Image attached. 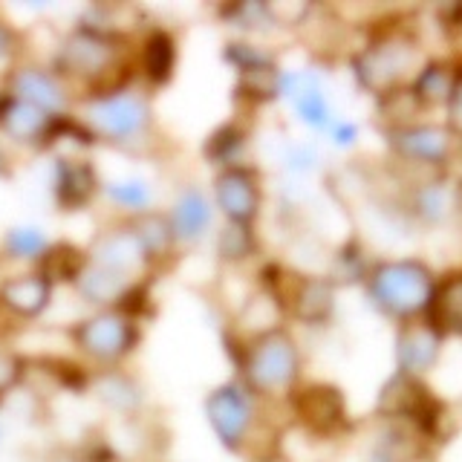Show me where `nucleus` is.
Segmentation results:
<instances>
[{
  "label": "nucleus",
  "instance_id": "13",
  "mask_svg": "<svg viewBox=\"0 0 462 462\" xmlns=\"http://www.w3.org/2000/svg\"><path fill=\"white\" fill-rule=\"evenodd\" d=\"M281 93L292 98L298 116L310 127L329 130L332 110L315 76H310V72H281Z\"/></svg>",
  "mask_w": 462,
  "mask_h": 462
},
{
  "label": "nucleus",
  "instance_id": "34",
  "mask_svg": "<svg viewBox=\"0 0 462 462\" xmlns=\"http://www.w3.org/2000/svg\"><path fill=\"white\" fill-rule=\"evenodd\" d=\"M448 107H451V125L462 134V72H457V84H454V93H451V101H448Z\"/></svg>",
  "mask_w": 462,
  "mask_h": 462
},
{
  "label": "nucleus",
  "instance_id": "5",
  "mask_svg": "<svg viewBox=\"0 0 462 462\" xmlns=\"http://www.w3.org/2000/svg\"><path fill=\"white\" fill-rule=\"evenodd\" d=\"M387 144L399 159L413 165L442 168L454 162L462 151V134L454 125L437 122H404L387 130Z\"/></svg>",
  "mask_w": 462,
  "mask_h": 462
},
{
  "label": "nucleus",
  "instance_id": "11",
  "mask_svg": "<svg viewBox=\"0 0 462 462\" xmlns=\"http://www.w3.org/2000/svg\"><path fill=\"white\" fill-rule=\"evenodd\" d=\"M116 61V41L98 29H76L61 50L64 69L76 76H101Z\"/></svg>",
  "mask_w": 462,
  "mask_h": 462
},
{
  "label": "nucleus",
  "instance_id": "33",
  "mask_svg": "<svg viewBox=\"0 0 462 462\" xmlns=\"http://www.w3.org/2000/svg\"><path fill=\"white\" fill-rule=\"evenodd\" d=\"M329 136L338 148H353L358 139V127L353 122H332L329 125Z\"/></svg>",
  "mask_w": 462,
  "mask_h": 462
},
{
  "label": "nucleus",
  "instance_id": "22",
  "mask_svg": "<svg viewBox=\"0 0 462 462\" xmlns=\"http://www.w3.org/2000/svg\"><path fill=\"white\" fill-rule=\"evenodd\" d=\"M96 188V171L79 162V159H64L58 165V197L64 206H81V202L93 194Z\"/></svg>",
  "mask_w": 462,
  "mask_h": 462
},
{
  "label": "nucleus",
  "instance_id": "1",
  "mask_svg": "<svg viewBox=\"0 0 462 462\" xmlns=\"http://www.w3.org/2000/svg\"><path fill=\"white\" fill-rule=\"evenodd\" d=\"M367 295L373 307L387 318L404 324L413 318H425L437 278L422 263L411 257L379 260L367 269Z\"/></svg>",
  "mask_w": 462,
  "mask_h": 462
},
{
  "label": "nucleus",
  "instance_id": "24",
  "mask_svg": "<svg viewBox=\"0 0 462 462\" xmlns=\"http://www.w3.org/2000/svg\"><path fill=\"white\" fill-rule=\"evenodd\" d=\"M134 231H136V237L144 249V257H159L162 252H168V245L173 240L171 223L162 214H142L139 223L134 226Z\"/></svg>",
  "mask_w": 462,
  "mask_h": 462
},
{
  "label": "nucleus",
  "instance_id": "20",
  "mask_svg": "<svg viewBox=\"0 0 462 462\" xmlns=\"http://www.w3.org/2000/svg\"><path fill=\"white\" fill-rule=\"evenodd\" d=\"M457 84V69L445 61L425 64L416 72V79L411 81V96L416 98V105H448Z\"/></svg>",
  "mask_w": 462,
  "mask_h": 462
},
{
  "label": "nucleus",
  "instance_id": "37",
  "mask_svg": "<svg viewBox=\"0 0 462 462\" xmlns=\"http://www.w3.org/2000/svg\"><path fill=\"white\" fill-rule=\"evenodd\" d=\"M0 439H4V433H0Z\"/></svg>",
  "mask_w": 462,
  "mask_h": 462
},
{
  "label": "nucleus",
  "instance_id": "18",
  "mask_svg": "<svg viewBox=\"0 0 462 462\" xmlns=\"http://www.w3.org/2000/svg\"><path fill=\"white\" fill-rule=\"evenodd\" d=\"M142 257H144V249L134 228L107 231V235H101L93 245V263L105 266L110 272H119V274H127Z\"/></svg>",
  "mask_w": 462,
  "mask_h": 462
},
{
  "label": "nucleus",
  "instance_id": "32",
  "mask_svg": "<svg viewBox=\"0 0 462 462\" xmlns=\"http://www.w3.org/2000/svg\"><path fill=\"white\" fill-rule=\"evenodd\" d=\"M286 168L289 171H310V168H315V151L307 148V144H295V148L286 153Z\"/></svg>",
  "mask_w": 462,
  "mask_h": 462
},
{
  "label": "nucleus",
  "instance_id": "14",
  "mask_svg": "<svg viewBox=\"0 0 462 462\" xmlns=\"http://www.w3.org/2000/svg\"><path fill=\"white\" fill-rule=\"evenodd\" d=\"M211 220H214V208L199 188H185L177 197V202H173V211L168 217L171 235L180 243H197L211 228Z\"/></svg>",
  "mask_w": 462,
  "mask_h": 462
},
{
  "label": "nucleus",
  "instance_id": "4",
  "mask_svg": "<svg viewBox=\"0 0 462 462\" xmlns=\"http://www.w3.org/2000/svg\"><path fill=\"white\" fill-rule=\"evenodd\" d=\"M254 393L243 382H226L220 387H214L206 396V419L214 430L217 442H220L226 451L240 454L252 439L254 430Z\"/></svg>",
  "mask_w": 462,
  "mask_h": 462
},
{
  "label": "nucleus",
  "instance_id": "3",
  "mask_svg": "<svg viewBox=\"0 0 462 462\" xmlns=\"http://www.w3.org/2000/svg\"><path fill=\"white\" fill-rule=\"evenodd\" d=\"M416 43L402 35H387L373 41L370 47L356 58V79L361 87L375 96H393L411 76L416 79Z\"/></svg>",
  "mask_w": 462,
  "mask_h": 462
},
{
  "label": "nucleus",
  "instance_id": "21",
  "mask_svg": "<svg viewBox=\"0 0 462 462\" xmlns=\"http://www.w3.org/2000/svg\"><path fill=\"white\" fill-rule=\"evenodd\" d=\"M413 214L425 223H445L459 206V194L451 182L445 180H430L419 185L413 191Z\"/></svg>",
  "mask_w": 462,
  "mask_h": 462
},
{
  "label": "nucleus",
  "instance_id": "23",
  "mask_svg": "<svg viewBox=\"0 0 462 462\" xmlns=\"http://www.w3.org/2000/svg\"><path fill=\"white\" fill-rule=\"evenodd\" d=\"M79 292L93 300V303H110V300H119L125 298V289H127V274L119 272H110L105 266H93V269H84L79 274Z\"/></svg>",
  "mask_w": 462,
  "mask_h": 462
},
{
  "label": "nucleus",
  "instance_id": "19",
  "mask_svg": "<svg viewBox=\"0 0 462 462\" xmlns=\"http://www.w3.org/2000/svg\"><path fill=\"white\" fill-rule=\"evenodd\" d=\"M0 300L18 315H38L50 300V278L47 274H21L0 286Z\"/></svg>",
  "mask_w": 462,
  "mask_h": 462
},
{
  "label": "nucleus",
  "instance_id": "28",
  "mask_svg": "<svg viewBox=\"0 0 462 462\" xmlns=\"http://www.w3.org/2000/svg\"><path fill=\"white\" fill-rule=\"evenodd\" d=\"M98 396L105 402H110L113 408H119V411L134 408V404L139 402L136 390L130 387L125 379H119V375H105V379L98 382Z\"/></svg>",
  "mask_w": 462,
  "mask_h": 462
},
{
  "label": "nucleus",
  "instance_id": "25",
  "mask_svg": "<svg viewBox=\"0 0 462 462\" xmlns=\"http://www.w3.org/2000/svg\"><path fill=\"white\" fill-rule=\"evenodd\" d=\"M144 69L153 81H165L173 69V41L165 32H153L144 43Z\"/></svg>",
  "mask_w": 462,
  "mask_h": 462
},
{
  "label": "nucleus",
  "instance_id": "6",
  "mask_svg": "<svg viewBox=\"0 0 462 462\" xmlns=\"http://www.w3.org/2000/svg\"><path fill=\"white\" fill-rule=\"evenodd\" d=\"M87 122L93 134L105 136L110 142H130L136 139L151 122V110L144 98L130 93H107L90 101L87 107Z\"/></svg>",
  "mask_w": 462,
  "mask_h": 462
},
{
  "label": "nucleus",
  "instance_id": "17",
  "mask_svg": "<svg viewBox=\"0 0 462 462\" xmlns=\"http://www.w3.org/2000/svg\"><path fill=\"white\" fill-rule=\"evenodd\" d=\"M52 119L55 116H47L43 110L14 98L12 93L0 98V130L9 134L12 139H21V142L47 139Z\"/></svg>",
  "mask_w": 462,
  "mask_h": 462
},
{
  "label": "nucleus",
  "instance_id": "27",
  "mask_svg": "<svg viewBox=\"0 0 462 462\" xmlns=\"http://www.w3.org/2000/svg\"><path fill=\"white\" fill-rule=\"evenodd\" d=\"M47 249V237L38 228H14L6 237V252L12 257H41Z\"/></svg>",
  "mask_w": 462,
  "mask_h": 462
},
{
  "label": "nucleus",
  "instance_id": "9",
  "mask_svg": "<svg viewBox=\"0 0 462 462\" xmlns=\"http://www.w3.org/2000/svg\"><path fill=\"white\" fill-rule=\"evenodd\" d=\"M79 346L98 361H119L136 341V327L119 312H98L76 329Z\"/></svg>",
  "mask_w": 462,
  "mask_h": 462
},
{
  "label": "nucleus",
  "instance_id": "15",
  "mask_svg": "<svg viewBox=\"0 0 462 462\" xmlns=\"http://www.w3.org/2000/svg\"><path fill=\"white\" fill-rule=\"evenodd\" d=\"M12 96L26 101V105L38 107V110H43L47 116L58 113V110L64 107V101H67V93H64L61 81H58L52 72L38 69V67H26V69L14 72Z\"/></svg>",
  "mask_w": 462,
  "mask_h": 462
},
{
  "label": "nucleus",
  "instance_id": "10",
  "mask_svg": "<svg viewBox=\"0 0 462 462\" xmlns=\"http://www.w3.org/2000/svg\"><path fill=\"white\" fill-rule=\"evenodd\" d=\"M289 396H292V408L298 419L312 433L329 437V433H338L346 425V404L338 387L315 382V384L295 387Z\"/></svg>",
  "mask_w": 462,
  "mask_h": 462
},
{
  "label": "nucleus",
  "instance_id": "30",
  "mask_svg": "<svg viewBox=\"0 0 462 462\" xmlns=\"http://www.w3.org/2000/svg\"><path fill=\"white\" fill-rule=\"evenodd\" d=\"M249 249H252L249 226H231V223H228V228L223 231V237H220V252H223L226 257L240 260V257L249 254Z\"/></svg>",
  "mask_w": 462,
  "mask_h": 462
},
{
  "label": "nucleus",
  "instance_id": "2",
  "mask_svg": "<svg viewBox=\"0 0 462 462\" xmlns=\"http://www.w3.org/2000/svg\"><path fill=\"white\" fill-rule=\"evenodd\" d=\"M240 367L243 384L254 396H289L300 382V350L286 329L272 327L245 346Z\"/></svg>",
  "mask_w": 462,
  "mask_h": 462
},
{
  "label": "nucleus",
  "instance_id": "12",
  "mask_svg": "<svg viewBox=\"0 0 462 462\" xmlns=\"http://www.w3.org/2000/svg\"><path fill=\"white\" fill-rule=\"evenodd\" d=\"M286 303L303 324H324L336 310V283L318 274H300L292 283V292L286 295Z\"/></svg>",
  "mask_w": 462,
  "mask_h": 462
},
{
  "label": "nucleus",
  "instance_id": "29",
  "mask_svg": "<svg viewBox=\"0 0 462 462\" xmlns=\"http://www.w3.org/2000/svg\"><path fill=\"white\" fill-rule=\"evenodd\" d=\"M107 194H110L116 202H119V206H125V208H136V211H142V208L151 202V188L144 185V182H139V180L113 182V185H107Z\"/></svg>",
  "mask_w": 462,
  "mask_h": 462
},
{
  "label": "nucleus",
  "instance_id": "31",
  "mask_svg": "<svg viewBox=\"0 0 462 462\" xmlns=\"http://www.w3.org/2000/svg\"><path fill=\"white\" fill-rule=\"evenodd\" d=\"M21 379V358L0 346V396Z\"/></svg>",
  "mask_w": 462,
  "mask_h": 462
},
{
  "label": "nucleus",
  "instance_id": "16",
  "mask_svg": "<svg viewBox=\"0 0 462 462\" xmlns=\"http://www.w3.org/2000/svg\"><path fill=\"white\" fill-rule=\"evenodd\" d=\"M425 318L442 336H462V272L437 281Z\"/></svg>",
  "mask_w": 462,
  "mask_h": 462
},
{
  "label": "nucleus",
  "instance_id": "35",
  "mask_svg": "<svg viewBox=\"0 0 462 462\" xmlns=\"http://www.w3.org/2000/svg\"><path fill=\"white\" fill-rule=\"evenodd\" d=\"M12 50H14V32L0 21V58H9Z\"/></svg>",
  "mask_w": 462,
  "mask_h": 462
},
{
  "label": "nucleus",
  "instance_id": "8",
  "mask_svg": "<svg viewBox=\"0 0 462 462\" xmlns=\"http://www.w3.org/2000/svg\"><path fill=\"white\" fill-rule=\"evenodd\" d=\"M214 199L231 226H252L260 214V173L245 165H228L214 180Z\"/></svg>",
  "mask_w": 462,
  "mask_h": 462
},
{
  "label": "nucleus",
  "instance_id": "7",
  "mask_svg": "<svg viewBox=\"0 0 462 462\" xmlns=\"http://www.w3.org/2000/svg\"><path fill=\"white\" fill-rule=\"evenodd\" d=\"M442 341L445 336L428 318H413V321L399 324L393 346L396 373L408 375V379H425L442 356Z\"/></svg>",
  "mask_w": 462,
  "mask_h": 462
},
{
  "label": "nucleus",
  "instance_id": "26",
  "mask_svg": "<svg viewBox=\"0 0 462 462\" xmlns=\"http://www.w3.org/2000/svg\"><path fill=\"white\" fill-rule=\"evenodd\" d=\"M47 278H61V281H79L84 272V257L72 245H55L47 254Z\"/></svg>",
  "mask_w": 462,
  "mask_h": 462
},
{
  "label": "nucleus",
  "instance_id": "36",
  "mask_svg": "<svg viewBox=\"0 0 462 462\" xmlns=\"http://www.w3.org/2000/svg\"><path fill=\"white\" fill-rule=\"evenodd\" d=\"M0 171H4V153H0Z\"/></svg>",
  "mask_w": 462,
  "mask_h": 462
}]
</instances>
